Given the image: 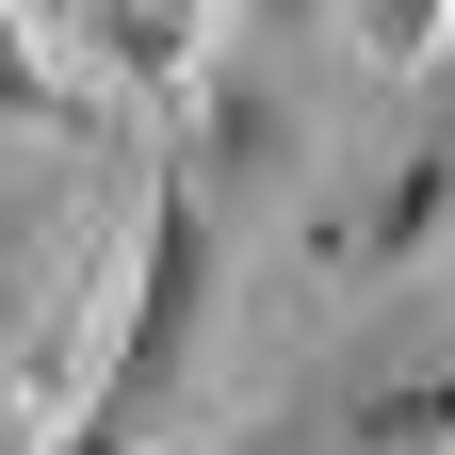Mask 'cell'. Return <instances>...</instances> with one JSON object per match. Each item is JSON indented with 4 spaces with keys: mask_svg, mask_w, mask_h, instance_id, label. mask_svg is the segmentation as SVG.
I'll return each instance as SVG.
<instances>
[{
    "mask_svg": "<svg viewBox=\"0 0 455 455\" xmlns=\"http://www.w3.org/2000/svg\"><path fill=\"white\" fill-rule=\"evenodd\" d=\"M33 33H66L98 98H131V114L180 131L196 82H212V49H228V0H33Z\"/></svg>",
    "mask_w": 455,
    "mask_h": 455,
    "instance_id": "6da1fadb",
    "label": "cell"
},
{
    "mask_svg": "<svg viewBox=\"0 0 455 455\" xmlns=\"http://www.w3.org/2000/svg\"><path fill=\"white\" fill-rule=\"evenodd\" d=\"M439 228H455V49H439V66H423V98H407L390 180L325 212V260H341V276H390V260H423Z\"/></svg>",
    "mask_w": 455,
    "mask_h": 455,
    "instance_id": "7a4b0ae2",
    "label": "cell"
},
{
    "mask_svg": "<svg viewBox=\"0 0 455 455\" xmlns=\"http://www.w3.org/2000/svg\"><path fill=\"white\" fill-rule=\"evenodd\" d=\"M276 163H293V66H260V49H212V82L180 114V180L212 212H260Z\"/></svg>",
    "mask_w": 455,
    "mask_h": 455,
    "instance_id": "3957f363",
    "label": "cell"
},
{
    "mask_svg": "<svg viewBox=\"0 0 455 455\" xmlns=\"http://www.w3.org/2000/svg\"><path fill=\"white\" fill-rule=\"evenodd\" d=\"M0 131H33V147H98V98L49 66V33H33V0H0Z\"/></svg>",
    "mask_w": 455,
    "mask_h": 455,
    "instance_id": "277c9868",
    "label": "cell"
},
{
    "mask_svg": "<svg viewBox=\"0 0 455 455\" xmlns=\"http://www.w3.org/2000/svg\"><path fill=\"white\" fill-rule=\"evenodd\" d=\"M196 455H374V390H309V407H260V423H228Z\"/></svg>",
    "mask_w": 455,
    "mask_h": 455,
    "instance_id": "5b68a950",
    "label": "cell"
},
{
    "mask_svg": "<svg viewBox=\"0 0 455 455\" xmlns=\"http://www.w3.org/2000/svg\"><path fill=\"white\" fill-rule=\"evenodd\" d=\"M358 49H374V66H439V49H455V0H358Z\"/></svg>",
    "mask_w": 455,
    "mask_h": 455,
    "instance_id": "8992f818",
    "label": "cell"
},
{
    "mask_svg": "<svg viewBox=\"0 0 455 455\" xmlns=\"http://www.w3.org/2000/svg\"><path fill=\"white\" fill-rule=\"evenodd\" d=\"M309 33H325V0H228V49H260V66H293Z\"/></svg>",
    "mask_w": 455,
    "mask_h": 455,
    "instance_id": "52a82bcc",
    "label": "cell"
}]
</instances>
